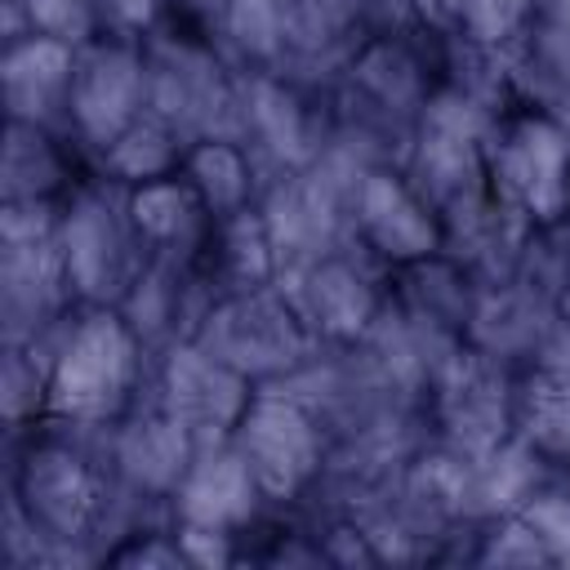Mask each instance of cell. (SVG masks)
<instances>
[{"instance_id": "1", "label": "cell", "mask_w": 570, "mask_h": 570, "mask_svg": "<svg viewBox=\"0 0 570 570\" xmlns=\"http://www.w3.org/2000/svg\"><path fill=\"white\" fill-rule=\"evenodd\" d=\"M156 352L120 307H76L49 347L45 423L111 432L147 387Z\"/></svg>"}, {"instance_id": "2", "label": "cell", "mask_w": 570, "mask_h": 570, "mask_svg": "<svg viewBox=\"0 0 570 570\" xmlns=\"http://www.w3.org/2000/svg\"><path fill=\"white\" fill-rule=\"evenodd\" d=\"M111 459L94 454L76 428L40 423L9 468V517L40 552L89 548L111 517Z\"/></svg>"}, {"instance_id": "3", "label": "cell", "mask_w": 570, "mask_h": 570, "mask_svg": "<svg viewBox=\"0 0 570 570\" xmlns=\"http://www.w3.org/2000/svg\"><path fill=\"white\" fill-rule=\"evenodd\" d=\"M485 187L490 200L525 232L570 223V125L508 98L485 129Z\"/></svg>"}, {"instance_id": "4", "label": "cell", "mask_w": 570, "mask_h": 570, "mask_svg": "<svg viewBox=\"0 0 570 570\" xmlns=\"http://www.w3.org/2000/svg\"><path fill=\"white\" fill-rule=\"evenodd\" d=\"M151 111L169 120L187 142L245 138V85L214 36L187 27H156L147 40Z\"/></svg>"}, {"instance_id": "5", "label": "cell", "mask_w": 570, "mask_h": 570, "mask_svg": "<svg viewBox=\"0 0 570 570\" xmlns=\"http://www.w3.org/2000/svg\"><path fill=\"white\" fill-rule=\"evenodd\" d=\"M58 245L67 258L76 303L85 307H120L151 263L129 218V187L102 174H85L67 191Z\"/></svg>"}, {"instance_id": "6", "label": "cell", "mask_w": 570, "mask_h": 570, "mask_svg": "<svg viewBox=\"0 0 570 570\" xmlns=\"http://www.w3.org/2000/svg\"><path fill=\"white\" fill-rule=\"evenodd\" d=\"M191 338L205 352H214L223 365H232L240 379H249L254 387L303 374L321 352L294 294L281 281L218 294L200 316V325L191 330Z\"/></svg>"}, {"instance_id": "7", "label": "cell", "mask_w": 570, "mask_h": 570, "mask_svg": "<svg viewBox=\"0 0 570 570\" xmlns=\"http://www.w3.org/2000/svg\"><path fill=\"white\" fill-rule=\"evenodd\" d=\"M240 459L249 463L267 508H294L307 499L330 468V428L325 419L285 383L254 387L236 428L227 432Z\"/></svg>"}, {"instance_id": "8", "label": "cell", "mask_w": 570, "mask_h": 570, "mask_svg": "<svg viewBox=\"0 0 570 570\" xmlns=\"http://www.w3.org/2000/svg\"><path fill=\"white\" fill-rule=\"evenodd\" d=\"M347 236L383 272L436 258L450 249L441 209L419 191L405 165L370 160L347 183Z\"/></svg>"}, {"instance_id": "9", "label": "cell", "mask_w": 570, "mask_h": 570, "mask_svg": "<svg viewBox=\"0 0 570 570\" xmlns=\"http://www.w3.org/2000/svg\"><path fill=\"white\" fill-rule=\"evenodd\" d=\"M512 392L517 365L472 343L445 347L428 370V419L436 441L468 459H490L512 441Z\"/></svg>"}, {"instance_id": "10", "label": "cell", "mask_w": 570, "mask_h": 570, "mask_svg": "<svg viewBox=\"0 0 570 570\" xmlns=\"http://www.w3.org/2000/svg\"><path fill=\"white\" fill-rule=\"evenodd\" d=\"M432 40L441 36H428L414 22L383 27V31L370 27L343 58L347 102H356L365 120L401 125L405 134H414L423 107L445 85V76L436 71L441 62L432 58Z\"/></svg>"}, {"instance_id": "11", "label": "cell", "mask_w": 570, "mask_h": 570, "mask_svg": "<svg viewBox=\"0 0 570 570\" xmlns=\"http://www.w3.org/2000/svg\"><path fill=\"white\" fill-rule=\"evenodd\" d=\"M151 111L147 45L125 36H94L76 49L71 76V138L80 151H107L138 116Z\"/></svg>"}, {"instance_id": "12", "label": "cell", "mask_w": 570, "mask_h": 570, "mask_svg": "<svg viewBox=\"0 0 570 570\" xmlns=\"http://www.w3.org/2000/svg\"><path fill=\"white\" fill-rule=\"evenodd\" d=\"M245 85V142L276 160L281 174H303L325 160L334 142L330 102L289 71H240Z\"/></svg>"}, {"instance_id": "13", "label": "cell", "mask_w": 570, "mask_h": 570, "mask_svg": "<svg viewBox=\"0 0 570 570\" xmlns=\"http://www.w3.org/2000/svg\"><path fill=\"white\" fill-rule=\"evenodd\" d=\"M365 263H374V258H365V254L352 258L347 249L334 245L298 267L289 294L321 347L352 352V347L370 343L379 334V325L387 321V285Z\"/></svg>"}, {"instance_id": "14", "label": "cell", "mask_w": 570, "mask_h": 570, "mask_svg": "<svg viewBox=\"0 0 570 570\" xmlns=\"http://www.w3.org/2000/svg\"><path fill=\"white\" fill-rule=\"evenodd\" d=\"M76 289L67 276V258L58 232L40 236H0V321L4 343L49 338L71 312Z\"/></svg>"}, {"instance_id": "15", "label": "cell", "mask_w": 570, "mask_h": 570, "mask_svg": "<svg viewBox=\"0 0 570 570\" xmlns=\"http://www.w3.org/2000/svg\"><path fill=\"white\" fill-rule=\"evenodd\" d=\"M254 383L205 352L196 338H169L151 365V401L183 419L200 441H218L236 428Z\"/></svg>"}, {"instance_id": "16", "label": "cell", "mask_w": 570, "mask_h": 570, "mask_svg": "<svg viewBox=\"0 0 570 570\" xmlns=\"http://www.w3.org/2000/svg\"><path fill=\"white\" fill-rule=\"evenodd\" d=\"M263 512H267V499H263L249 463L232 445V436L200 441L187 476L178 481V490L169 499L174 525L205 530V534H232L245 543V534L263 521Z\"/></svg>"}, {"instance_id": "17", "label": "cell", "mask_w": 570, "mask_h": 570, "mask_svg": "<svg viewBox=\"0 0 570 570\" xmlns=\"http://www.w3.org/2000/svg\"><path fill=\"white\" fill-rule=\"evenodd\" d=\"M196 450H200V436L156 401H138L107 432V459H111L120 490H129L134 499H147V503L174 499Z\"/></svg>"}, {"instance_id": "18", "label": "cell", "mask_w": 570, "mask_h": 570, "mask_svg": "<svg viewBox=\"0 0 570 570\" xmlns=\"http://www.w3.org/2000/svg\"><path fill=\"white\" fill-rule=\"evenodd\" d=\"M76 49L58 36H13L0 53V94H4V120L45 125L53 134L71 138V76H76ZM76 142V138H71Z\"/></svg>"}, {"instance_id": "19", "label": "cell", "mask_w": 570, "mask_h": 570, "mask_svg": "<svg viewBox=\"0 0 570 570\" xmlns=\"http://www.w3.org/2000/svg\"><path fill=\"white\" fill-rule=\"evenodd\" d=\"M557 312L552 298L521 272L512 276H494V281H476V298H472V316L463 330V343L508 361V365H530L534 356L548 352V334H552Z\"/></svg>"}, {"instance_id": "20", "label": "cell", "mask_w": 570, "mask_h": 570, "mask_svg": "<svg viewBox=\"0 0 570 570\" xmlns=\"http://www.w3.org/2000/svg\"><path fill=\"white\" fill-rule=\"evenodd\" d=\"M472 298H476V276L450 249L392 272L387 285V307L401 316V325L423 338H436L441 347L463 343Z\"/></svg>"}, {"instance_id": "21", "label": "cell", "mask_w": 570, "mask_h": 570, "mask_svg": "<svg viewBox=\"0 0 570 570\" xmlns=\"http://www.w3.org/2000/svg\"><path fill=\"white\" fill-rule=\"evenodd\" d=\"M129 218L142 249L151 258H174V263H200L209 232L218 223L183 169L129 187Z\"/></svg>"}, {"instance_id": "22", "label": "cell", "mask_w": 570, "mask_h": 570, "mask_svg": "<svg viewBox=\"0 0 570 570\" xmlns=\"http://www.w3.org/2000/svg\"><path fill=\"white\" fill-rule=\"evenodd\" d=\"M512 441L543 468L570 472V365L534 356L517 370Z\"/></svg>"}, {"instance_id": "23", "label": "cell", "mask_w": 570, "mask_h": 570, "mask_svg": "<svg viewBox=\"0 0 570 570\" xmlns=\"http://www.w3.org/2000/svg\"><path fill=\"white\" fill-rule=\"evenodd\" d=\"M85 174L76 169L71 138L45 125L4 120V156H0V205L18 200H67V191Z\"/></svg>"}, {"instance_id": "24", "label": "cell", "mask_w": 570, "mask_h": 570, "mask_svg": "<svg viewBox=\"0 0 570 570\" xmlns=\"http://www.w3.org/2000/svg\"><path fill=\"white\" fill-rule=\"evenodd\" d=\"M214 40L240 71H289L303 62L294 0H227Z\"/></svg>"}, {"instance_id": "25", "label": "cell", "mask_w": 570, "mask_h": 570, "mask_svg": "<svg viewBox=\"0 0 570 570\" xmlns=\"http://www.w3.org/2000/svg\"><path fill=\"white\" fill-rule=\"evenodd\" d=\"M196 267L205 272V281H209L218 294L276 285L285 263H281V249H276V236H272V227H267L263 205H249V209H240V214L218 218Z\"/></svg>"}, {"instance_id": "26", "label": "cell", "mask_w": 570, "mask_h": 570, "mask_svg": "<svg viewBox=\"0 0 570 570\" xmlns=\"http://www.w3.org/2000/svg\"><path fill=\"white\" fill-rule=\"evenodd\" d=\"M512 98L570 125V18L539 9L534 27L508 49Z\"/></svg>"}, {"instance_id": "27", "label": "cell", "mask_w": 570, "mask_h": 570, "mask_svg": "<svg viewBox=\"0 0 570 570\" xmlns=\"http://www.w3.org/2000/svg\"><path fill=\"white\" fill-rule=\"evenodd\" d=\"M183 174L205 196L214 218L240 214V209L263 200L258 160H254V147L245 138H196V142H187Z\"/></svg>"}, {"instance_id": "28", "label": "cell", "mask_w": 570, "mask_h": 570, "mask_svg": "<svg viewBox=\"0 0 570 570\" xmlns=\"http://www.w3.org/2000/svg\"><path fill=\"white\" fill-rule=\"evenodd\" d=\"M183 156H187V138L160 120L156 111L138 116L107 151L94 156V174L120 183V187H142L151 178H165V174H178L183 169Z\"/></svg>"}, {"instance_id": "29", "label": "cell", "mask_w": 570, "mask_h": 570, "mask_svg": "<svg viewBox=\"0 0 570 570\" xmlns=\"http://www.w3.org/2000/svg\"><path fill=\"white\" fill-rule=\"evenodd\" d=\"M472 566H503V570H534V566H557L543 534L517 512H490V517H476L472 521V552H468Z\"/></svg>"}, {"instance_id": "30", "label": "cell", "mask_w": 570, "mask_h": 570, "mask_svg": "<svg viewBox=\"0 0 570 570\" xmlns=\"http://www.w3.org/2000/svg\"><path fill=\"white\" fill-rule=\"evenodd\" d=\"M543 0H463L454 40L472 53H508L534 27Z\"/></svg>"}, {"instance_id": "31", "label": "cell", "mask_w": 570, "mask_h": 570, "mask_svg": "<svg viewBox=\"0 0 570 570\" xmlns=\"http://www.w3.org/2000/svg\"><path fill=\"white\" fill-rule=\"evenodd\" d=\"M4 4H9L4 40L40 31V36H58L67 45H85V40L102 36L98 0H4Z\"/></svg>"}, {"instance_id": "32", "label": "cell", "mask_w": 570, "mask_h": 570, "mask_svg": "<svg viewBox=\"0 0 570 570\" xmlns=\"http://www.w3.org/2000/svg\"><path fill=\"white\" fill-rule=\"evenodd\" d=\"M370 9L374 0H294L303 62L321 58L325 49H352L356 36L370 31Z\"/></svg>"}, {"instance_id": "33", "label": "cell", "mask_w": 570, "mask_h": 570, "mask_svg": "<svg viewBox=\"0 0 570 570\" xmlns=\"http://www.w3.org/2000/svg\"><path fill=\"white\" fill-rule=\"evenodd\" d=\"M517 512L543 534L548 552L557 566H570V472H552L543 468L539 481L525 490V499L517 503Z\"/></svg>"}, {"instance_id": "34", "label": "cell", "mask_w": 570, "mask_h": 570, "mask_svg": "<svg viewBox=\"0 0 570 570\" xmlns=\"http://www.w3.org/2000/svg\"><path fill=\"white\" fill-rule=\"evenodd\" d=\"M102 566H147V570H183L191 566L183 543H178V530L174 521L165 530H129L120 534V543H111L102 552Z\"/></svg>"}, {"instance_id": "35", "label": "cell", "mask_w": 570, "mask_h": 570, "mask_svg": "<svg viewBox=\"0 0 570 570\" xmlns=\"http://www.w3.org/2000/svg\"><path fill=\"white\" fill-rule=\"evenodd\" d=\"M102 31L125 40H147L156 27H165V0H98Z\"/></svg>"}, {"instance_id": "36", "label": "cell", "mask_w": 570, "mask_h": 570, "mask_svg": "<svg viewBox=\"0 0 570 570\" xmlns=\"http://www.w3.org/2000/svg\"><path fill=\"white\" fill-rule=\"evenodd\" d=\"M459 4L463 0H405V18L419 31H428V36L454 40V31H459Z\"/></svg>"}, {"instance_id": "37", "label": "cell", "mask_w": 570, "mask_h": 570, "mask_svg": "<svg viewBox=\"0 0 570 570\" xmlns=\"http://www.w3.org/2000/svg\"><path fill=\"white\" fill-rule=\"evenodd\" d=\"M223 9H227V0H165V22L200 31V36H218Z\"/></svg>"}]
</instances>
